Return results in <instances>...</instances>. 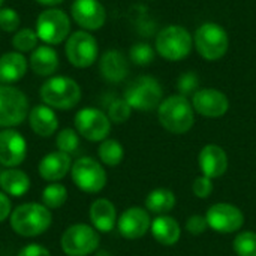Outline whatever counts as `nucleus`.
Returning a JSON list of instances; mask_svg holds the SVG:
<instances>
[{
  "label": "nucleus",
  "instance_id": "obj_1",
  "mask_svg": "<svg viewBox=\"0 0 256 256\" xmlns=\"http://www.w3.org/2000/svg\"><path fill=\"white\" fill-rule=\"evenodd\" d=\"M52 216L44 204L27 202L16 207L10 214L12 230L22 237H36L45 232L51 225Z\"/></svg>",
  "mask_w": 256,
  "mask_h": 256
},
{
  "label": "nucleus",
  "instance_id": "obj_2",
  "mask_svg": "<svg viewBox=\"0 0 256 256\" xmlns=\"http://www.w3.org/2000/svg\"><path fill=\"white\" fill-rule=\"evenodd\" d=\"M194 111L192 104L182 94L170 96L158 106L160 124L172 134H186L194 126Z\"/></svg>",
  "mask_w": 256,
  "mask_h": 256
},
{
  "label": "nucleus",
  "instance_id": "obj_3",
  "mask_svg": "<svg viewBox=\"0 0 256 256\" xmlns=\"http://www.w3.org/2000/svg\"><path fill=\"white\" fill-rule=\"evenodd\" d=\"M194 46L202 58L216 62L228 52L230 36L222 26L216 22H204L194 34Z\"/></svg>",
  "mask_w": 256,
  "mask_h": 256
},
{
  "label": "nucleus",
  "instance_id": "obj_4",
  "mask_svg": "<svg viewBox=\"0 0 256 256\" xmlns=\"http://www.w3.org/2000/svg\"><path fill=\"white\" fill-rule=\"evenodd\" d=\"M194 48V36L183 26H168L156 38V52L168 62L186 58Z\"/></svg>",
  "mask_w": 256,
  "mask_h": 256
},
{
  "label": "nucleus",
  "instance_id": "obj_5",
  "mask_svg": "<svg viewBox=\"0 0 256 256\" xmlns=\"http://www.w3.org/2000/svg\"><path fill=\"white\" fill-rule=\"evenodd\" d=\"M40 99L57 110H70L81 99L78 82L69 76H52L40 87Z\"/></svg>",
  "mask_w": 256,
  "mask_h": 256
},
{
  "label": "nucleus",
  "instance_id": "obj_6",
  "mask_svg": "<svg viewBox=\"0 0 256 256\" xmlns=\"http://www.w3.org/2000/svg\"><path fill=\"white\" fill-rule=\"evenodd\" d=\"M162 93V87L156 78L150 75H142L135 78L126 87L124 100L130 105L132 110L152 111L160 105Z\"/></svg>",
  "mask_w": 256,
  "mask_h": 256
},
{
  "label": "nucleus",
  "instance_id": "obj_7",
  "mask_svg": "<svg viewBox=\"0 0 256 256\" xmlns=\"http://www.w3.org/2000/svg\"><path fill=\"white\" fill-rule=\"evenodd\" d=\"M27 96L9 84H0V128L18 126L28 114Z\"/></svg>",
  "mask_w": 256,
  "mask_h": 256
},
{
  "label": "nucleus",
  "instance_id": "obj_8",
  "mask_svg": "<svg viewBox=\"0 0 256 256\" xmlns=\"http://www.w3.org/2000/svg\"><path fill=\"white\" fill-rule=\"evenodd\" d=\"M70 32L69 16L56 8H50L38 16L36 21V34L45 45H58L62 44Z\"/></svg>",
  "mask_w": 256,
  "mask_h": 256
},
{
  "label": "nucleus",
  "instance_id": "obj_9",
  "mask_svg": "<svg viewBox=\"0 0 256 256\" xmlns=\"http://www.w3.org/2000/svg\"><path fill=\"white\" fill-rule=\"evenodd\" d=\"M99 246V234L88 225L69 226L62 237V249L68 256H87Z\"/></svg>",
  "mask_w": 256,
  "mask_h": 256
},
{
  "label": "nucleus",
  "instance_id": "obj_10",
  "mask_svg": "<svg viewBox=\"0 0 256 256\" xmlns=\"http://www.w3.org/2000/svg\"><path fill=\"white\" fill-rule=\"evenodd\" d=\"M66 57L70 64L75 68H88L92 66L99 54L98 40L88 32L80 30L70 34L64 46Z\"/></svg>",
  "mask_w": 256,
  "mask_h": 256
},
{
  "label": "nucleus",
  "instance_id": "obj_11",
  "mask_svg": "<svg viewBox=\"0 0 256 256\" xmlns=\"http://www.w3.org/2000/svg\"><path fill=\"white\" fill-rule=\"evenodd\" d=\"M72 180L78 189L87 194H98L106 184V174L105 170L99 162L92 158H81L78 159L70 170Z\"/></svg>",
  "mask_w": 256,
  "mask_h": 256
},
{
  "label": "nucleus",
  "instance_id": "obj_12",
  "mask_svg": "<svg viewBox=\"0 0 256 256\" xmlns=\"http://www.w3.org/2000/svg\"><path fill=\"white\" fill-rule=\"evenodd\" d=\"M75 128L88 141H104L110 135L111 120L96 108H82L75 116Z\"/></svg>",
  "mask_w": 256,
  "mask_h": 256
},
{
  "label": "nucleus",
  "instance_id": "obj_13",
  "mask_svg": "<svg viewBox=\"0 0 256 256\" xmlns=\"http://www.w3.org/2000/svg\"><path fill=\"white\" fill-rule=\"evenodd\" d=\"M207 224L218 232L230 234L238 231L244 224V216L236 206L231 204H214L207 212Z\"/></svg>",
  "mask_w": 256,
  "mask_h": 256
},
{
  "label": "nucleus",
  "instance_id": "obj_14",
  "mask_svg": "<svg viewBox=\"0 0 256 256\" xmlns=\"http://www.w3.org/2000/svg\"><path fill=\"white\" fill-rule=\"evenodd\" d=\"M194 110L210 118H218L226 114L230 108V100L225 93L216 88H202L194 93L192 96Z\"/></svg>",
  "mask_w": 256,
  "mask_h": 256
},
{
  "label": "nucleus",
  "instance_id": "obj_15",
  "mask_svg": "<svg viewBox=\"0 0 256 256\" xmlns=\"http://www.w3.org/2000/svg\"><path fill=\"white\" fill-rule=\"evenodd\" d=\"M70 14L74 21L86 30H98L106 20V10L99 0H75Z\"/></svg>",
  "mask_w": 256,
  "mask_h": 256
},
{
  "label": "nucleus",
  "instance_id": "obj_16",
  "mask_svg": "<svg viewBox=\"0 0 256 256\" xmlns=\"http://www.w3.org/2000/svg\"><path fill=\"white\" fill-rule=\"evenodd\" d=\"M27 154V142L24 136L12 129L0 132V165L14 168L24 162Z\"/></svg>",
  "mask_w": 256,
  "mask_h": 256
},
{
  "label": "nucleus",
  "instance_id": "obj_17",
  "mask_svg": "<svg viewBox=\"0 0 256 256\" xmlns=\"http://www.w3.org/2000/svg\"><path fill=\"white\" fill-rule=\"evenodd\" d=\"M152 222L148 213L140 207H130L118 219V231L124 238H141L150 228Z\"/></svg>",
  "mask_w": 256,
  "mask_h": 256
},
{
  "label": "nucleus",
  "instance_id": "obj_18",
  "mask_svg": "<svg viewBox=\"0 0 256 256\" xmlns=\"http://www.w3.org/2000/svg\"><path fill=\"white\" fill-rule=\"evenodd\" d=\"M200 166L206 177L218 178V177L224 176L228 168L226 153L219 146L208 144L200 153Z\"/></svg>",
  "mask_w": 256,
  "mask_h": 256
},
{
  "label": "nucleus",
  "instance_id": "obj_19",
  "mask_svg": "<svg viewBox=\"0 0 256 256\" xmlns=\"http://www.w3.org/2000/svg\"><path fill=\"white\" fill-rule=\"evenodd\" d=\"M70 170V158L63 152H52L42 158L39 164V174L46 182L62 180Z\"/></svg>",
  "mask_w": 256,
  "mask_h": 256
},
{
  "label": "nucleus",
  "instance_id": "obj_20",
  "mask_svg": "<svg viewBox=\"0 0 256 256\" xmlns=\"http://www.w3.org/2000/svg\"><path fill=\"white\" fill-rule=\"evenodd\" d=\"M99 69L102 76L110 81V82H120L124 80L129 70V64L126 57L117 51V50H110L100 57Z\"/></svg>",
  "mask_w": 256,
  "mask_h": 256
},
{
  "label": "nucleus",
  "instance_id": "obj_21",
  "mask_svg": "<svg viewBox=\"0 0 256 256\" xmlns=\"http://www.w3.org/2000/svg\"><path fill=\"white\" fill-rule=\"evenodd\" d=\"M28 123L32 130L39 136H51L58 128L57 116L48 105H36L30 110Z\"/></svg>",
  "mask_w": 256,
  "mask_h": 256
},
{
  "label": "nucleus",
  "instance_id": "obj_22",
  "mask_svg": "<svg viewBox=\"0 0 256 256\" xmlns=\"http://www.w3.org/2000/svg\"><path fill=\"white\" fill-rule=\"evenodd\" d=\"M28 63L26 57L18 52H6L0 57V82L2 84H12L20 81L27 72Z\"/></svg>",
  "mask_w": 256,
  "mask_h": 256
},
{
  "label": "nucleus",
  "instance_id": "obj_23",
  "mask_svg": "<svg viewBox=\"0 0 256 256\" xmlns=\"http://www.w3.org/2000/svg\"><path fill=\"white\" fill-rule=\"evenodd\" d=\"M28 64L34 74H38L40 76H50L58 69V64H60L58 54L50 45L36 46V50L32 51Z\"/></svg>",
  "mask_w": 256,
  "mask_h": 256
},
{
  "label": "nucleus",
  "instance_id": "obj_24",
  "mask_svg": "<svg viewBox=\"0 0 256 256\" xmlns=\"http://www.w3.org/2000/svg\"><path fill=\"white\" fill-rule=\"evenodd\" d=\"M90 220L100 232H110L116 226V207L108 200H96L90 207Z\"/></svg>",
  "mask_w": 256,
  "mask_h": 256
},
{
  "label": "nucleus",
  "instance_id": "obj_25",
  "mask_svg": "<svg viewBox=\"0 0 256 256\" xmlns=\"http://www.w3.org/2000/svg\"><path fill=\"white\" fill-rule=\"evenodd\" d=\"M0 188L6 195L20 198L28 192L30 178L24 171L9 168L0 172Z\"/></svg>",
  "mask_w": 256,
  "mask_h": 256
},
{
  "label": "nucleus",
  "instance_id": "obj_26",
  "mask_svg": "<svg viewBox=\"0 0 256 256\" xmlns=\"http://www.w3.org/2000/svg\"><path fill=\"white\" fill-rule=\"evenodd\" d=\"M152 234L153 237L165 246H172L180 238V225L176 219L168 216H160L153 220L152 224Z\"/></svg>",
  "mask_w": 256,
  "mask_h": 256
},
{
  "label": "nucleus",
  "instance_id": "obj_27",
  "mask_svg": "<svg viewBox=\"0 0 256 256\" xmlns=\"http://www.w3.org/2000/svg\"><path fill=\"white\" fill-rule=\"evenodd\" d=\"M176 206V196L168 189H156L152 194H148L146 200V207L158 214L168 213Z\"/></svg>",
  "mask_w": 256,
  "mask_h": 256
},
{
  "label": "nucleus",
  "instance_id": "obj_28",
  "mask_svg": "<svg viewBox=\"0 0 256 256\" xmlns=\"http://www.w3.org/2000/svg\"><path fill=\"white\" fill-rule=\"evenodd\" d=\"M123 147L116 140H104L99 147V158L105 165L116 166L123 160Z\"/></svg>",
  "mask_w": 256,
  "mask_h": 256
},
{
  "label": "nucleus",
  "instance_id": "obj_29",
  "mask_svg": "<svg viewBox=\"0 0 256 256\" xmlns=\"http://www.w3.org/2000/svg\"><path fill=\"white\" fill-rule=\"evenodd\" d=\"M68 200V190L63 184L52 183L42 190V204L46 208H60Z\"/></svg>",
  "mask_w": 256,
  "mask_h": 256
},
{
  "label": "nucleus",
  "instance_id": "obj_30",
  "mask_svg": "<svg viewBox=\"0 0 256 256\" xmlns=\"http://www.w3.org/2000/svg\"><path fill=\"white\" fill-rule=\"evenodd\" d=\"M38 34H36V30H32V28H21L18 30L14 38H12V45L14 48L18 51V52H28V51H33L36 50L38 46Z\"/></svg>",
  "mask_w": 256,
  "mask_h": 256
},
{
  "label": "nucleus",
  "instance_id": "obj_31",
  "mask_svg": "<svg viewBox=\"0 0 256 256\" xmlns=\"http://www.w3.org/2000/svg\"><path fill=\"white\" fill-rule=\"evenodd\" d=\"M234 250L238 256H256V234L252 231L242 232L234 242Z\"/></svg>",
  "mask_w": 256,
  "mask_h": 256
},
{
  "label": "nucleus",
  "instance_id": "obj_32",
  "mask_svg": "<svg viewBox=\"0 0 256 256\" xmlns=\"http://www.w3.org/2000/svg\"><path fill=\"white\" fill-rule=\"evenodd\" d=\"M154 50L153 46H150L148 44H135L132 45L130 51H129V57L135 64L140 66H147L154 60Z\"/></svg>",
  "mask_w": 256,
  "mask_h": 256
},
{
  "label": "nucleus",
  "instance_id": "obj_33",
  "mask_svg": "<svg viewBox=\"0 0 256 256\" xmlns=\"http://www.w3.org/2000/svg\"><path fill=\"white\" fill-rule=\"evenodd\" d=\"M56 144L58 147V152H63V153H74L78 146H80V138H78V134L74 130V129H63L58 132L57 135V140H56Z\"/></svg>",
  "mask_w": 256,
  "mask_h": 256
},
{
  "label": "nucleus",
  "instance_id": "obj_34",
  "mask_svg": "<svg viewBox=\"0 0 256 256\" xmlns=\"http://www.w3.org/2000/svg\"><path fill=\"white\" fill-rule=\"evenodd\" d=\"M132 108L124 99H116L108 108V118L114 123H123L130 117Z\"/></svg>",
  "mask_w": 256,
  "mask_h": 256
},
{
  "label": "nucleus",
  "instance_id": "obj_35",
  "mask_svg": "<svg viewBox=\"0 0 256 256\" xmlns=\"http://www.w3.org/2000/svg\"><path fill=\"white\" fill-rule=\"evenodd\" d=\"M20 27V15L12 8H2L0 9V28L3 32H16Z\"/></svg>",
  "mask_w": 256,
  "mask_h": 256
},
{
  "label": "nucleus",
  "instance_id": "obj_36",
  "mask_svg": "<svg viewBox=\"0 0 256 256\" xmlns=\"http://www.w3.org/2000/svg\"><path fill=\"white\" fill-rule=\"evenodd\" d=\"M192 190L194 194L198 196V198H208L210 194L213 192V183H212V178L202 176V177H198L195 182H194V186H192Z\"/></svg>",
  "mask_w": 256,
  "mask_h": 256
},
{
  "label": "nucleus",
  "instance_id": "obj_37",
  "mask_svg": "<svg viewBox=\"0 0 256 256\" xmlns=\"http://www.w3.org/2000/svg\"><path fill=\"white\" fill-rule=\"evenodd\" d=\"M198 86V76L194 72L183 74L178 80V90L182 96H186L189 93H194V90Z\"/></svg>",
  "mask_w": 256,
  "mask_h": 256
},
{
  "label": "nucleus",
  "instance_id": "obj_38",
  "mask_svg": "<svg viewBox=\"0 0 256 256\" xmlns=\"http://www.w3.org/2000/svg\"><path fill=\"white\" fill-rule=\"evenodd\" d=\"M207 226H208L207 219L202 216H192V218H189V220L186 224V230L192 236H201L207 230Z\"/></svg>",
  "mask_w": 256,
  "mask_h": 256
},
{
  "label": "nucleus",
  "instance_id": "obj_39",
  "mask_svg": "<svg viewBox=\"0 0 256 256\" xmlns=\"http://www.w3.org/2000/svg\"><path fill=\"white\" fill-rule=\"evenodd\" d=\"M18 256H51L50 250L40 244H28L20 250Z\"/></svg>",
  "mask_w": 256,
  "mask_h": 256
},
{
  "label": "nucleus",
  "instance_id": "obj_40",
  "mask_svg": "<svg viewBox=\"0 0 256 256\" xmlns=\"http://www.w3.org/2000/svg\"><path fill=\"white\" fill-rule=\"evenodd\" d=\"M10 214V201L4 192H0V222L6 220Z\"/></svg>",
  "mask_w": 256,
  "mask_h": 256
},
{
  "label": "nucleus",
  "instance_id": "obj_41",
  "mask_svg": "<svg viewBox=\"0 0 256 256\" xmlns=\"http://www.w3.org/2000/svg\"><path fill=\"white\" fill-rule=\"evenodd\" d=\"M36 2L40 3V4H45V6H56V4H58V3H62L64 0H36Z\"/></svg>",
  "mask_w": 256,
  "mask_h": 256
},
{
  "label": "nucleus",
  "instance_id": "obj_42",
  "mask_svg": "<svg viewBox=\"0 0 256 256\" xmlns=\"http://www.w3.org/2000/svg\"><path fill=\"white\" fill-rule=\"evenodd\" d=\"M3 2H4V0H0V9H2V4H3Z\"/></svg>",
  "mask_w": 256,
  "mask_h": 256
}]
</instances>
